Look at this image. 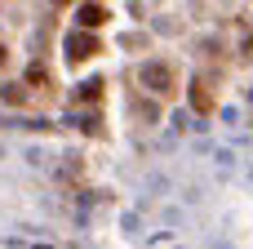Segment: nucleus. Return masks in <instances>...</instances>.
<instances>
[{"instance_id":"5","label":"nucleus","mask_w":253,"mask_h":249,"mask_svg":"<svg viewBox=\"0 0 253 249\" xmlns=\"http://www.w3.org/2000/svg\"><path fill=\"white\" fill-rule=\"evenodd\" d=\"M98 89H102V85H98V80H89V85H80V98L89 102V98H98Z\"/></svg>"},{"instance_id":"1","label":"nucleus","mask_w":253,"mask_h":249,"mask_svg":"<svg viewBox=\"0 0 253 249\" xmlns=\"http://www.w3.org/2000/svg\"><path fill=\"white\" fill-rule=\"evenodd\" d=\"M142 85H147L151 94H169V89H173V71H169L165 62H147V67H142Z\"/></svg>"},{"instance_id":"4","label":"nucleus","mask_w":253,"mask_h":249,"mask_svg":"<svg viewBox=\"0 0 253 249\" xmlns=\"http://www.w3.org/2000/svg\"><path fill=\"white\" fill-rule=\"evenodd\" d=\"M191 102H196V111H209V107H213V98H209V89H205L200 80L191 85Z\"/></svg>"},{"instance_id":"6","label":"nucleus","mask_w":253,"mask_h":249,"mask_svg":"<svg viewBox=\"0 0 253 249\" xmlns=\"http://www.w3.org/2000/svg\"><path fill=\"white\" fill-rule=\"evenodd\" d=\"M22 98H27V94H22L18 85H9V89H4V102H22Z\"/></svg>"},{"instance_id":"2","label":"nucleus","mask_w":253,"mask_h":249,"mask_svg":"<svg viewBox=\"0 0 253 249\" xmlns=\"http://www.w3.org/2000/svg\"><path fill=\"white\" fill-rule=\"evenodd\" d=\"M89 53H98V40L93 36H67V58L71 62H84Z\"/></svg>"},{"instance_id":"7","label":"nucleus","mask_w":253,"mask_h":249,"mask_svg":"<svg viewBox=\"0 0 253 249\" xmlns=\"http://www.w3.org/2000/svg\"><path fill=\"white\" fill-rule=\"evenodd\" d=\"M0 67H4V45H0Z\"/></svg>"},{"instance_id":"3","label":"nucleus","mask_w":253,"mask_h":249,"mask_svg":"<svg viewBox=\"0 0 253 249\" xmlns=\"http://www.w3.org/2000/svg\"><path fill=\"white\" fill-rule=\"evenodd\" d=\"M76 18H80V27H102V22H107V13H102V4H84V9H80Z\"/></svg>"}]
</instances>
